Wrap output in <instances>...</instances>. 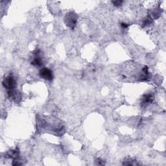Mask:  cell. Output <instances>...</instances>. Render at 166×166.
Returning a JSON list of instances; mask_svg holds the SVG:
<instances>
[{"label": "cell", "instance_id": "1", "mask_svg": "<svg viewBox=\"0 0 166 166\" xmlns=\"http://www.w3.org/2000/svg\"><path fill=\"white\" fill-rule=\"evenodd\" d=\"M65 23L66 26L71 27V28H74L76 26L77 20V15L75 12H70L66 15L65 17Z\"/></svg>", "mask_w": 166, "mask_h": 166}, {"label": "cell", "instance_id": "2", "mask_svg": "<svg viewBox=\"0 0 166 166\" xmlns=\"http://www.w3.org/2000/svg\"><path fill=\"white\" fill-rule=\"evenodd\" d=\"M3 85L7 89L12 90L16 87V80L12 75H8L5 77L3 81Z\"/></svg>", "mask_w": 166, "mask_h": 166}, {"label": "cell", "instance_id": "3", "mask_svg": "<svg viewBox=\"0 0 166 166\" xmlns=\"http://www.w3.org/2000/svg\"><path fill=\"white\" fill-rule=\"evenodd\" d=\"M39 75L42 79L47 80V81H52L53 79V71L47 68L41 69L39 72Z\"/></svg>", "mask_w": 166, "mask_h": 166}, {"label": "cell", "instance_id": "4", "mask_svg": "<svg viewBox=\"0 0 166 166\" xmlns=\"http://www.w3.org/2000/svg\"><path fill=\"white\" fill-rule=\"evenodd\" d=\"M33 55H34V58L31 61V64L35 66H37V67H39V66L42 65V59L40 51L37 50L34 51Z\"/></svg>", "mask_w": 166, "mask_h": 166}, {"label": "cell", "instance_id": "5", "mask_svg": "<svg viewBox=\"0 0 166 166\" xmlns=\"http://www.w3.org/2000/svg\"><path fill=\"white\" fill-rule=\"evenodd\" d=\"M153 97L151 94H146L144 95L142 98V104L143 106H147V105L153 102Z\"/></svg>", "mask_w": 166, "mask_h": 166}, {"label": "cell", "instance_id": "6", "mask_svg": "<svg viewBox=\"0 0 166 166\" xmlns=\"http://www.w3.org/2000/svg\"><path fill=\"white\" fill-rule=\"evenodd\" d=\"M19 155V151L18 150H11L9 151L7 153V156L9 158H17V157Z\"/></svg>", "mask_w": 166, "mask_h": 166}, {"label": "cell", "instance_id": "7", "mask_svg": "<svg viewBox=\"0 0 166 166\" xmlns=\"http://www.w3.org/2000/svg\"><path fill=\"white\" fill-rule=\"evenodd\" d=\"M112 2L115 7H120L121 5H122L123 1H113Z\"/></svg>", "mask_w": 166, "mask_h": 166}, {"label": "cell", "instance_id": "8", "mask_svg": "<svg viewBox=\"0 0 166 166\" xmlns=\"http://www.w3.org/2000/svg\"><path fill=\"white\" fill-rule=\"evenodd\" d=\"M96 162H98V164H98V165H104L103 163H101V162H103V160H100V159H98V160H97Z\"/></svg>", "mask_w": 166, "mask_h": 166}, {"label": "cell", "instance_id": "9", "mask_svg": "<svg viewBox=\"0 0 166 166\" xmlns=\"http://www.w3.org/2000/svg\"><path fill=\"white\" fill-rule=\"evenodd\" d=\"M121 27H122L123 28L126 29V28H127V27H129V25L125 24V23H122V24H121Z\"/></svg>", "mask_w": 166, "mask_h": 166}]
</instances>
